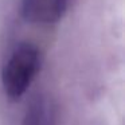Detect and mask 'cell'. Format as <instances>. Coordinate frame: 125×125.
<instances>
[{"instance_id": "obj_2", "label": "cell", "mask_w": 125, "mask_h": 125, "mask_svg": "<svg viewBox=\"0 0 125 125\" xmlns=\"http://www.w3.org/2000/svg\"><path fill=\"white\" fill-rule=\"evenodd\" d=\"M69 0H23V15L34 23H55L62 18Z\"/></svg>"}, {"instance_id": "obj_3", "label": "cell", "mask_w": 125, "mask_h": 125, "mask_svg": "<svg viewBox=\"0 0 125 125\" xmlns=\"http://www.w3.org/2000/svg\"><path fill=\"white\" fill-rule=\"evenodd\" d=\"M23 125H55L51 104L43 97H36L26 112Z\"/></svg>"}, {"instance_id": "obj_1", "label": "cell", "mask_w": 125, "mask_h": 125, "mask_svg": "<svg viewBox=\"0 0 125 125\" xmlns=\"http://www.w3.org/2000/svg\"><path fill=\"white\" fill-rule=\"evenodd\" d=\"M38 70V50L32 44H22L12 54L3 70L4 92L11 100H18L27 90Z\"/></svg>"}]
</instances>
